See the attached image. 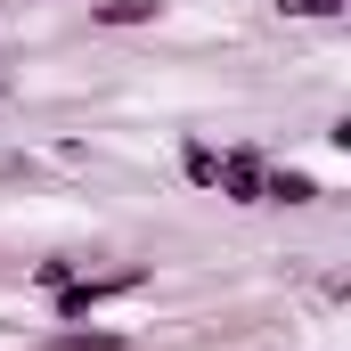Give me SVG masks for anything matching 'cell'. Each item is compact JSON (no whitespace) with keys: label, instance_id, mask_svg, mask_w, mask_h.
Here are the masks:
<instances>
[{"label":"cell","instance_id":"cell-2","mask_svg":"<svg viewBox=\"0 0 351 351\" xmlns=\"http://www.w3.org/2000/svg\"><path fill=\"white\" fill-rule=\"evenodd\" d=\"M221 196L229 204H262V156H245V147L221 156Z\"/></svg>","mask_w":351,"mask_h":351},{"label":"cell","instance_id":"cell-3","mask_svg":"<svg viewBox=\"0 0 351 351\" xmlns=\"http://www.w3.org/2000/svg\"><path fill=\"white\" fill-rule=\"evenodd\" d=\"M164 16V0H90V25H106V33H131V25H156Z\"/></svg>","mask_w":351,"mask_h":351},{"label":"cell","instance_id":"cell-6","mask_svg":"<svg viewBox=\"0 0 351 351\" xmlns=\"http://www.w3.org/2000/svg\"><path fill=\"white\" fill-rule=\"evenodd\" d=\"M58 351H131V335H114V327H66Z\"/></svg>","mask_w":351,"mask_h":351},{"label":"cell","instance_id":"cell-4","mask_svg":"<svg viewBox=\"0 0 351 351\" xmlns=\"http://www.w3.org/2000/svg\"><path fill=\"white\" fill-rule=\"evenodd\" d=\"M262 204H319V180L294 172V164L286 172H262Z\"/></svg>","mask_w":351,"mask_h":351},{"label":"cell","instance_id":"cell-8","mask_svg":"<svg viewBox=\"0 0 351 351\" xmlns=\"http://www.w3.org/2000/svg\"><path fill=\"white\" fill-rule=\"evenodd\" d=\"M286 16H343V0H278Z\"/></svg>","mask_w":351,"mask_h":351},{"label":"cell","instance_id":"cell-7","mask_svg":"<svg viewBox=\"0 0 351 351\" xmlns=\"http://www.w3.org/2000/svg\"><path fill=\"white\" fill-rule=\"evenodd\" d=\"M74 278H82V269L66 262V254H49V262L33 269V286H41V294H58V286H74Z\"/></svg>","mask_w":351,"mask_h":351},{"label":"cell","instance_id":"cell-5","mask_svg":"<svg viewBox=\"0 0 351 351\" xmlns=\"http://www.w3.org/2000/svg\"><path fill=\"white\" fill-rule=\"evenodd\" d=\"M180 172H188V188H221V147L188 139V147H180Z\"/></svg>","mask_w":351,"mask_h":351},{"label":"cell","instance_id":"cell-1","mask_svg":"<svg viewBox=\"0 0 351 351\" xmlns=\"http://www.w3.org/2000/svg\"><path fill=\"white\" fill-rule=\"evenodd\" d=\"M131 286H147V269H114V278H74V286H58V294H49V311H58L66 327H82L98 302H114V294H131Z\"/></svg>","mask_w":351,"mask_h":351}]
</instances>
